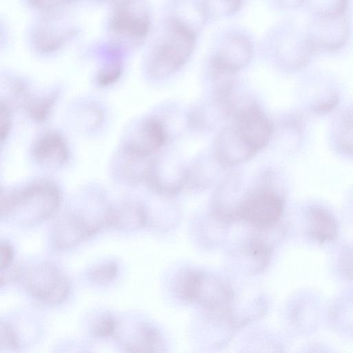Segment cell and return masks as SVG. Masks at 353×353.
Here are the masks:
<instances>
[{"mask_svg":"<svg viewBox=\"0 0 353 353\" xmlns=\"http://www.w3.org/2000/svg\"><path fill=\"white\" fill-rule=\"evenodd\" d=\"M61 201L59 188L39 181L1 195V218L21 226H32L54 215Z\"/></svg>","mask_w":353,"mask_h":353,"instance_id":"cell-1","label":"cell"},{"mask_svg":"<svg viewBox=\"0 0 353 353\" xmlns=\"http://www.w3.org/2000/svg\"><path fill=\"white\" fill-rule=\"evenodd\" d=\"M196 41L193 30L178 19L168 21L163 39L150 56L148 70L156 79L167 77L180 69L192 54Z\"/></svg>","mask_w":353,"mask_h":353,"instance_id":"cell-2","label":"cell"},{"mask_svg":"<svg viewBox=\"0 0 353 353\" xmlns=\"http://www.w3.org/2000/svg\"><path fill=\"white\" fill-rule=\"evenodd\" d=\"M271 174H262L250 187L238 215V221L264 230L274 226L283 211V200L272 185Z\"/></svg>","mask_w":353,"mask_h":353,"instance_id":"cell-3","label":"cell"},{"mask_svg":"<svg viewBox=\"0 0 353 353\" xmlns=\"http://www.w3.org/2000/svg\"><path fill=\"white\" fill-rule=\"evenodd\" d=\"M28 294L41 303L56 306L68 297L70 285L67 276L51 263H41L31 268L24 276Z\"/></svg>","mask_w":353,"mask_h":353,"instance_id":"cell-4","label":"cell"},{"mask_svg":"<svg viewBox=\"0 0 353 353\" xmlns=\"http://www.w3.org/2000/svg\"><path fill=\"white\" fill-rule=\"evenodd\" d=\"M239 172H231L219 181L212 198V210L216 219L223 222L238 221L240 208L250 188Z\"/></svg>","mask_w":353,"mask_h":353,"instance_id":"cell-5","label":"cell"},{"mask_svg":"<svg viewBox=\"0 0 353 353\" xmlns=\"http://www.w3.org/2000/svg\"><path fill=\"white\" fill-rule=\"evenodd\" d=\"M188 170L175 154H163L152 159L146 181L158 194L173 196L187 185Z\"/></svg>","mask_w":353,"mask_h":353,"instance_id":"cell-6","label":"cell"},{"mask_svg":"<svg viewBox=\"0 0 353 353\" xmlns=\"http://www.w3.org/2000/svg\"><path fill=\"white\" fill-rule=\"evenodd\" d=\"M257 152L239 129L232 123L219 132L212 148V154L226 168L249 161Z\"/></svg>","mask_w":353,"mask_h":353,"instance_id":"cell-7","label":"cell"},{"mask_svg":"<svg viewBox=\"0 0 353 353\" xmlns=\"http://www.w3.org/2000/svg\"><path fill=\"white\" fill-rule=\"evenodd\" d=\"M168 133L163 121L152 117L143 120L126 141L123 151L139 157H150L166 143Z\"/></svg>","mask_w":353,"mask_h":353,"instance_id":"cell-8","label":"cell"},{"mask_svg":"<svg viewBox=\"0 0 353 353\" xmlns=\"http://www.w3.org/2000/svg\"><path fill=\"white\" fill-rule=\"evenodd\" d=\"M95 234L92 227L81 214L69 213L56 222L51 240L54 248L62 251L72 248Z\"/></svg>","mask_w":353,"mask_h":353,"instance_id":"cell-9","label":"cell"},{"mask_svg":"<svg viewBox=\"0 0 353 353\" xmlns=\"http://www.w3.org/2000/svg\"><path fill=\"white\" fill-rule=\"evenodd\" d=\"M131 3L117 7L110 27L114 33L123 37L136 40L144 39L150 30L149 17L144 10L130 8Z\"/></svg>","mask_w":353,"mask_h":353,"instance_id":"cell-10","label":"cell"},{"mask_svg":"<svg viewBox=\"0 0 353 353\" xmlns=\"http://www.w3.org/2000/svg\"><path fill=\"white\" fill-rule=\"evenodd\" d=\"M253 48L250 41L242 35H232L226 39L212 59L224 67L238 72L250 61Z\"/></svg>","mask_w":353,"mask_h":353,"instance_id":"cell-11","label":"cell"},{"mask_svg":"<svg viewBox=\"0 0 353 353\" xmlns=\"http://www.w3.org/2000/svg\"><path fill=\"white\" fill-rule=\"evenodd\" d=\"M33 157L40 164L48 168L63 165L68 157L65 139L59 133L49 132L40 136L32 148Z\"/></svg>","mask_w":353,"mask_h":353,"instance_id":"cell-12","label":"cell"},{"mask_svg":"<svg viewBox=\"0 0 353 353\" xmlns=\"http://www.w3.org/2000/svg\"><path fill=\"white\" fill-rule=\"evenodd\" d=\"M230 99H221L212 95L208 101L191 111L188 118V125L194 130H208L222 121L229 119Z\"/></svg>","mask_w":353,"mask_h":353,"instance_id":"cell-13","label":"cell"},{"mask_svg":"<svg viewBox=\"0 0 353 353\" xmlns=\"http://www.w3.org/2000/svg\"><path fill=\"white\" fill-rule=\"evenodd\" d=\"M147 222V212L144 208L138 203H125L109 209L108 227L117 230H136L144 227Z\"/></svg>","mask_w":353,"mask_h":353,"instance_id":"cell-14","label":"cell"},{"mask_svg":"<svg viewBox=\"0 0 353 353\" xmlns=\"http://www.w3.org/2000/svg\"><path fill=\"white\" fill-rule=\"evenodd\" d=\"M214 154L208 155L196 162L188 170L187 185L196 189H205L218 182L221 170L225 169Z\"/></svg>","mask_w":353,"mask_h":353,"instance_id":"cell-15","label":"cell"},{"mask_svg":"<svg viewBox=\"0 0 353 353\" xmlns=\"http://www.w3.org/2000/svg\"><path fill=\"white\" fill-rule=\"evenodd\" d=\"M132 341L126 342L128 352H160L163 341L160 332L153 326L141 323L136 329Z\"/></svg>","mask_w":353,"mask_h":353,"instance_id":"cell-16","label":"cell"},{"mask_svg":"<svg viewBox=\"0 0 353 353\" xmlns=\"http://www.w3.org/2000/svg\"><path fill=\"white\" fill-rule=\"evenodd\" d=\"M248 270L253 274L263 271L269 263L271 256L270 247L259 238L249 241L243 249Z\"/></svg>","mask_w":353,"mask_h":353,"instance_id":"cell-17","label":"cell"},{"mask_svg":"<svg viewBox=\"0 0 353 353\" xmlns=\"http://www.w3.org/2000/svg\"><path fill=\"white\" fill-rule=\"evenodd\" d=\"M70 32H57L48 29L38 30L34 34V43L37 48L43 52L57 50Z\"/></svg>","mask_w":353,"mask_h":353,"instance_id":"cell-18","label":"cell"},{"mask_svg":"<svg viewBox=\"0 0 353 353\" xmlns=\"http://www.w3.org/2000/svg\"><path fill=\"white\" fill-rule=\"evenodd\" d=\"M119 268L115 261H107L92 266L88 272L90 281L96 285H105L118 276Z\"/></svg>","mask_w":353,"mask_h":353,"instance_id":"cell-19","label":"cell"},{"mask_svg":"<svg viewBox=\"0 0 353 353\" xmlns=\"http://www.w3.org/2000/svg\"><path fill=\"white\" fill-rule=\"evenodd\" d=\"M314 232L319 239H330L335 234V225L332 218L323 210L314 209L311 212Z\"/></svg>","mask_w":353,"mask_h":353,"instance_id":"cell-20","label":"cell"},{"mask_svg":"<svg viewBox=\"0 0 353 353\" xmlns=\"http://www.w3.org/2000/svg\"><path fill=\"white\" fill-rule=\"evenodd\" d=\"M117 321L112 316L105 314L92 323L90 332L94 337L105 339L112 336L117 330Z\"/></svg>","mask_w":353,"mask_h":353,"instance_id":"cell-21","label":"cell"},{"mask_svg":"<svg viewBox=\"0 0 353 353\" xmlns=\"http://www.w3.org/2000/svg\"><path fill=\"white\" fill-rule=\"evenodd\" d=\"M242 0H206L205 10L215 17H225L236 12Z\"/></svg>","mask_w":353,"mask_h":353,"instance_id":"cell-22","label":"cell"},{"mask_svg":"<svg viewBox=\"0 0 353 353\" xmlns=\"http://www.w3.org/2000/svg\"><path fill=\"white\" fill-rule=\"evenodd\" d=\"M1 350H14L20 347V341L15 330L8 322L1 323Z\"/></svg>","mask_w":353,"mask_h":353,"instance_id":"cell-23","label":"cell"},{"mask_svg":"<svg viewBox=\"0 0 353 353\" xmlns=\"http://www.w3.org/2000/svg\"><path fill=\"white\" fill-rule=\"evenodd\" d=\"M55 96L40 99L33 102L29 108L31 116L38 121H43L48 115L54 102Z\"/></svg>","mask_w":353,"mask_h":353,"instance_id":"cell-24","label":"cell"},{"mask_svg":"<svg viewBox=\"0 0 353 353\" xmlns=\"http://www.w3.org/2000/svg\"><path fill=\"white\" fill-rule=\"evenodd\" d=\"M121 72V64L116 61L104 68L98 76V81L102 85H108L114 82Z\"/></svg>","mask_w":353,"mask_h":353,"instance_id":"cell-25","label":"cell"},{"mask_svg":"<svg viewBox=\"0 0 353 353\" xmlns=\"http://www.w3.org/2000/svg\"><path fill=\"white\" fill-rule=\"evenodd\" d=\"M341 132V145L347 151L353 152V117L345 119Z\"/></svg>","mask_w":353,"mask_h":353,"instance_id":"cell-26","label":"cell"},{"mask_svg":"<svg viewBox=\"0 0 353 353\" xmlns=\"http://www.w3.org/2000/svg\"><path fill=\"white\" fill-rule=\"evenodd\" d=\"M0 135L1 141L6 140L10 130L11 120L8 106L3 101L0 105Z\"/></svg>","mask_w":353,"mask_h":353,"instance_id":"cell-27","label":"cell"},{"mask_svg":"<svg viewBox=\"0 0 353 353\" xmlns=\"http://www.w3.org/2000/svg\"><path fill=\"white\" fill-rule=\"evenodd\" d=\"M75 0H28L34 8L41 10H52L64 6Z\"/></svg>","mask_w":353,"mask_h":353,"instance_id":"cell-28","label":"cell"},{"mask_svg":"<svg viewBox=\"0 0 353 353\" xmlns=\"http://www.w3.org/2000/svg\"><path fill=\"white\" fill-rule=\"evenodd\" d=\"M14 258V250L12 245L7 242H1L0 245V265L1 271L8 268Z\"/></svg>","mask_w":353,"mask_h":353,"instance_id":"cell-29","label":"cell"},{"mask_svg":"<svg viewBox=\"0 0 353 353\" xmlns=\"http://www.w3.org/2000/svg\"><path fill=\"white\" fill-rule=\"evenodd\" d=\"M21 270L19 265L11 264L8 268L1 271V286L17 281L21 276Z\"/></svg>","mask_w":353,"mask_h":353,"instance_id":"cell-30","label":"cell"},{"mask_svg":"<svg viewBox=\"0 0 353 353\" xmlns=\"http://www.w3.org/2000/svg\"><path fill=\"white\" fill-rule=\"evenodd\" d=\"M105 1H108L110 3H112L117 7H119V6L130 4V3H132L134 0H105Z\"/></svg>","mask_w":353,"mask_h":353,"instance_id":"cell-31","label":"cell"}]
</instances>
